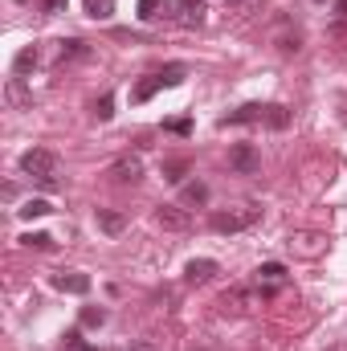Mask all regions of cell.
Masks as SVG:
<instances>
[{"label":"cell","instance_id":"6da1fadb","mask_svg":"<svg viewBox=\"0 0 347 351\" xmlns=\"http://www.w3.org/2000/svg\"><path fill=\"white\" fill-rule=\"evenodd\" d=\"M250 123L286 131V127H290V110H286L282 102H246V106H237V110H229V114L221 119V127H250Z\"/></svg>","mask_w":347,"mask_h":351},{"label":"cell","instance_id":"7a4b0ae2","mask_svg":"<svg viewBox=\"0 0 347 351\" xmlns=\"http://www.w3.org/2000/svg\"><path fill=\"white\" fill-rule=\"evenodd\" d=\"M21 172L33 176L45 192H53V188H58V156H53L49 147H33V152L21 156Z\"/></svg>","mask_w":347,"mask_h":351},{"label":"cell","instance_id":"3957f363","mask_svg":"<svg viewBox=\"0 0 347 351\" xmlns=\"http://www.w3.org/2000/svg\"><path fill=\"white\" fill-rule=\"evenodd\" d=\"M261 208L258 204H241V208H229V213H213V233H221V237H233V233H241V229H250V225H258Z\"/></svg>","mask_w":347,"mask_h":351},{"label":"cell","instance_id":"277c9868","mask_svg":"<svg viewBox=\"0 0 347 351\" xmlns=\"http://www.w3.org/2000/svg\"><path fill=\"white\" fill-rule=\"evenodd\" d=\"M164 12L172 16L180 29H200V25H204V16H208L204 0H172V4H164Z\"/></svg>","mask_w":347,"mask_h":351},{"label":"cell","instance_id":"5b68a950","mask_svg":"<svg viewBox=\"0 0 347 351\" xmlns=\"http://www.w3.org/2000/svg\"><path fill=\"white\" fill-rule=\"evenodd\" d=\"M229 168H233V172H241V176H254L261 168L258 147H254V143H237V147L229 152Z\"/></svg>","mask_w":347,"mask_h":351},{"label":"cell","instance_id":"8992f818","mask_svg":"<svg viewBox=\"0 0 347 351\" xmlns=\"http://www.w3.org/2000/svg\"><path fill=\"white\" fill-rule=\"evenodd\" d=\"M156 221H160L168 233H188V229H192V217H188V208H180V204H160V208H156Z\"/></svg>","mask_w":347,"mask_h":351},{"label":"cell","instance_id":"52a82bcc","mask_svg":"<svg viewBox=\"0 0 347 351\" xmlns=\"http://www.w3.org/2000/svg\"><path fill=\"white\" fill-rule=\"evenodd\" d=\"M53 286H58L62 294H90V274H78V269L53 274Z\"/></svg>","mask_w":347,"mask_h":351},{"label":"cell","instance_id":"ba28073f","mask_svg":"<svg viewBox=\"0 0 347 351\" xmlns=\"http://www.w3.org/2000/svg\"><path fill=\"white\" fill-rule=\"evenodd\" d=\"M250 298H254V294H250L246 286H233V290L221 294V311H225V315H229V311H233V315H246V311H250Z\"/></svg>","mask_w":347,"mask_h":351},{"label":"cell","instance_id":"9c48e42d","mask_svg":"<svg viewBox=\"0 0 347 351\" xmlns=\"http://www.w3.org/2000/svg\"><path fill=\"white\" fill-rule=\"evenodd\" d=\"M217 269H221V265L213 262V258H192V262L184 265V278H188L192 286H200V282H208Z\"/></svg>","mask_w":347,"mask_h":351},{"label":"cell","instance_id":"30bf717a","mask_svg":"<svg viewBox=\"0 0 347 351\" xmlns=\"http://www.w3.org/2000/svg\"><path fill=\"white\" fill-rule=\"evenodd\" d=\"M94 221H98V229H102L106 237H119V233L127 229V217H123V213H115V208H98V213H94Z\"/></svg>","mask_w":347,"mask_h":351},{"label":"cell","instance_id":"8fae6325","mask_svg":"<svg viewBox=\"0 0 347 351\" xmlns=\"http://www.w3.org/2000/svg\"><path fill=\"white\" fill-rule=\"evenodd\" d=\"M110 176H115V180H123V184H135V180L143 176V160H139V156H123V160L110 168Z\"/></svg>","mask_w":347,"mask_h":351},{"label":"cell","instance_id":"7c38bea8","mask_svg":"<svg viewBox=\"0 0 347 351\" xmlns=\"http://www.w3.org/2000/svg\"><path fill=\"white\" fill-rule=\"evenodd\" d=\"M164 86H168V82H164V74H147V78H139V82H135V90H131V102H147L152 94H160Z\"/></svg>","mask_w":347,"mask_h":351},{"label":"cell","instance_id":"4fadbf2b","mask_svg":"<svg viewBox=\"0 0 347 351\" xmlns=\"http://www.w3.org/2000/svg\"><path fill=\"white\" fill-rule=\"evenodd\" d=\"M33 66H37V45H25V49L12 58V74H16V78H25Z\"/></svg>","mask_w":347,"mask_h":351},{"label":"cell","instance_id":"5bb4252c","mask_svg":"<svg viewBox=\"0 0 347 351\" xmlns=\"http://www.w3.org/2000/svg\"><path fill=\"white\" fill-rule=\"evenodd\" d=\"M180 204H208V184H200V180L184 184V192H180Z\"/></svg>","mask_w":347,"mask_h":351},{"label":"cell","instance_id":"9a60e30c","mask_svg":"<svg viewBox=\"0 0 347 351\" xmlns=\"http://www.w3.org/2000/svg\"><path fill=\"white\" fill-rule=\"evenodd\" d=\"M16 213H21L25 221H37V217H49V213H53V204H49L45 196H37V200H25V204H21Z\"/></svg>","mask_w":347,"mask_h":351},{"label":"cell","instance_id":"2e32d148","mask_svg":"<svg viewBox=\"0 0 347 351\" xmlns=\"http://www.w3.org/2000/svg\"><path fill=\"white\" fill-rule=\"evenodd\" d=\"M86 41H78V37H70V41H58V62H70V58H86Z\"/></svg>","mask_w":347,"mask_h":351},{"label":"cell","instance_id":"e0dca14e","mask_svg":"<svg viewBox=\"0 0 347 351\" xmlns=\"http://www.w3.org/2000/svg\"><path fill=\"white\" fill-rule=\"evenodd\" d=\"M82 8H86V16H94V21H110L115 16V0H82Z\"/></svg>","mask_w":347,"mask_h":351},{"label":"cell","instance_id":"ac0fdd59","mask_svg":"<svg viewBox=\"0 0 347 351\" xmlns=\"http://www.w3.org/2000/svg\"><path fill=\"white\" fill-rule=\"evenodd\" d=\"M286 278V265L282 262H265V265H258V282H270V286H278Z\"/></svg>","mask_w":347,"mask_h":351},{"label":"cell","instance_id":"d6986e66","mask_svg":"<svg viewBox=\"0 0 347 351\" xmlns=\"http://www.w3.org/2000/svg\"><path fill=\"white\" fill-rule=\"evenodd\" d=\"M188 176V160H164V180L168 184H180Z\"/></svg>","mask_w":347,"mask_h":351},{"label":"cell","instance_id":"ffe728a7","mask_svg":"<svg viewBox=\"0 0 347 351\" xmlns=\"http://www.w3.org/2000/svg\"><path fill=\"white\" fill-rule=\"evenodd\" d=\"M21 245H29V250H53V237L49 233H25Z\"/></svg>","mask_w":347,"mask_h":351},{"label":"cell","instance_id":"44dd1931","mask_svg":"<svg viewBox=\"0 0 347 351\" xmlns=\"http://www.w3.org/2000/svg\"><path fill=\"white\" fill-rule=\"evenodd\" d=\"M102 323H106V311L102 306H86L82 311V327H102Z\"/></svg>","mask_w":347,"mask_h":351},{"label":"cell","instance_id":"7402d4cb","mask_svg":"<svg viewBox=\"0 0 347 351\" xmlns=\"http://www.w3.org/2000/svg\"><path fill=\"white\" fill-rule=\"evenodd\" d=\"M110 114H115V98L106 94V98H98V102H94V119H98V123H106Z\"/></svg>","mask_w":347,"mask_h":351},{"label":"cell","instance_id":"603a6c76","mask_svg":"<svg viewBox=\"0 0 347 351\" xmlns=\"http://www.w3.org/2000/svg\"><path fill=\"white\" fill-rule=\"evenodd\" d=\"M139 21H152V16H160V0H139V12H135Z\"/></svg>","mask_w":347,"mask_h":351},{"label":"cell","instance_id":"cb8c5ba5","mask_svg":"<svg viewBox=\"0 0 347 351\" xmlns=\"http://www.w3.org/2000/svg\"><path fill=\"white\" fill-rule=\"evenodd\" d=\"M8 102H16V106H21V102H29V94H25V86H21V78H12V82H8Z\"/></svg>","mask_w":347,"mask_h":351},{"label":"cell","instance_id":"d4e9b609","mask_svg":"<svg viewBox=\"0 0 347 351\" xmlns=\"http://www.w3.org/2000/svg\"><path fill=\"white\" fill-rule=\"evenodd\" d=\"M164 127H168L172 135H192V123H188V119H172V123H164Z\"/></svg>","mask_w":347,"mask_h":351},{"label":"cell","instance_id":"484cf974","mask_svg":"<svg viewBox=\"0 0 347 351\" xmlns=\"http://www.w3.org/2000/svg\"><path fill=\"white\" fill-rule=\"evenodd\" d=\"M127 351H160V348H156L152 339H135V343H131V348H127Z\"/></svg>","mask_w":347,"mask_h":351},{"label":"cell","instance_id":"4316f807","mask_svg":"<svg viewBox=\"0 0 347 351\" xmlns=\"http://www.w3.org/2000/svg\"><path fill=\"white\" fill-rule=\"evenodd\" d=\"M66 8V0H45V12H62Z\"/></svg>","mask_w":347,"mask_h":351},{"label":"cell","instance_id":"83f0119b","mask_svg":"<svg viewBox=\"0 0 347 351\" xmlns=\"http://www.w3.org/2000/svg\"><path fill=\"white\" fill-rule=\"evenodd\" d=\"M335 12H339V16H347V0H335Z\"/></svg>","mask_w":347,"mask_h":351},{"label":"cell","instance_id":"f1b7e54d","mask_svg":"<svg viewBox=\"0 0 347 351\" xmlns=\"http://www.w3.org/2000/svg\"><path fill=\"white\" fill-rule=\"evenodd\" d=\"M78 351H98V348H78Z\"/></svg>","mask_w":347,"mask_h":351}]
</instances>
